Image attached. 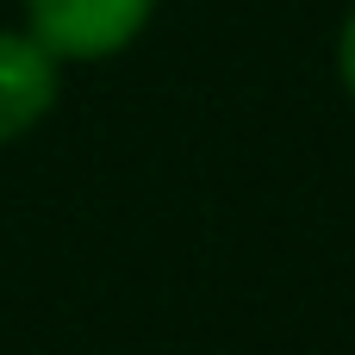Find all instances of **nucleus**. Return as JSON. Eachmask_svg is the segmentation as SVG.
I'll return each instance as SVG.
<instances>
[{"label": "nucleus", "instance_id": "1", "mask_svg": "<svg viewBox=\"0 0 355 355\" xmlns=\"http://www.w3.org/2000/svg\"><path fill=\"white\" fill-rule=\"evenodd\" d=\"M150 12L156 0H25V31L62 62H100L119 56L150 25Z\"/></svg>", "mask_w": 355, "mask_h": 355}, {"label": "nucleus", "instance_id": "3", "mask_svg": "<svg viewBox=\"0 0 355 355\" xmlns=\"http://www.w3.org/2000/svg\"><path fill=\"white\" fill-rule=\"evenodd\" d=\"M337 75H343V87L355 100V6L343 12V31H337Z\"/></svg>", "mask_w": 355, "mask_h": 355}, {"label": "nucleus", "instance_id": "2", "mask_svg": "<svg viewBox=\"0 0 355 355\" xmlns=\"http://www.w3.org/2000/svg\"><path fill=\"white\" fill-rule=\"evenodd\" d=\"M62 94V56L31 31H0V144L44 125Z\"/></svg>", "mask_w": 355, "mask_h": 355}]
</instances>
